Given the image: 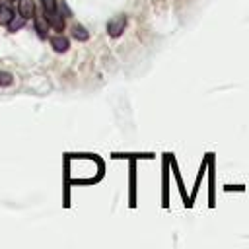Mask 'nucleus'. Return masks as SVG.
I'll use <instances>...</instances> for the list:
<instances>
[{
    "label": "nucleus",
    "mask_w": 249,
    "mask_h": 249,
    "mask_svg": "<svg viewBox=\"0 0 249 249\" xmlns=\"http://www.w3.org/2000/svg\"><path fill=\"white\" fill-rule=\"evenodd\" d=\"M126 27V16H115L109 23H107V31L111 37H119Z\"/></svg>",
    "instance_id": "1"
},
{
    "label": "nucleus",
    "mask_w": 249,
    "mask_h": 249,
    "mask_svg": "<svg viewBox=\"0 0 249 249\" xmlns=\"http://www.w3.org/2000/svg\"><path fill=\"white\" fill-rule=\"evenodd\" d=\"M18 12L25 19H31L35 16V0H18Z\"/></svg>",
    "instance_id": "2"
},
{
    "label": "nucleus",
    "mask_w": 249,
    "mask_h": 249,
    "mask_svg": "<svg viewBox=\"0 0 249 249\" xmlns=\"http://www.w3.org/2000/svg\"><path fill=\"white\" fill-rule=\"evenodd\" d=\"M33 19H35V29H37V33H39V37L41 39H45L47 37V33H49V21H47V18H45V14H37L35 12V16H33Z\"/></svg>",
    "instance_id": "3"
},
{
    "label": "nucleus",
    "mask_w": 249,
    "mask_h": 249,
    "mask_svg": "<svg viewBox=\"0 0 249 249\" xmlns=\"http://www.w3.org/2000/svg\"><path fill=\"white\" fill-rule=\"evenodd\" d=\"M45 18H47L49 25L54 27L56 31H62V29H64V18H62V14L58 12V8H56L54 12H51V14H45Z\"/></svg>",
    "instance_id": "4"
},
{
    "label": "nucleus",
    "mask_w": 249,
    "mask_h": 249,
    "mask_svg": "<svg viewBox=\"0 0 249 249\" xmlns=\"http://www.w3.org/2000/svg\"><path fill=\"white\" fill-rule=\"evenodd\" d=\"M51 47H53L56 53H66L68 47H70V43H68V39H66L64 35H53V37H51Z\"/></svg>",
    "instance_id": "5"
},
{
    "label": "nucleus",
    "mask_w": 249,
    "mask_h": 249,
    "mask_svg": "<svg viewBox=\"0 0 249 249\" xmlns=\"http://www.w3.org/2000/svg\"><path fill=\"white\" fill-rule=\"evenodd\" d=\"M25 21H27V19H25L21 14H19V16H16V14H14V16L10 18V21L6 23V27H8V33H16V31H19V29L25 25Z\"/></svg>",
    "instance_id": "6"
},
{
    "label": "nucleus",
    "mask_w": 249,
    "mask_h": 249,
    "mask_svg": "<svg viewBox=\"0 0 249 249\" xmlns=\"http://www.w3.org/2000/svg\"><path fill=\"white\" fill-rule=\"evenodd\" d=\"M14 16V8L10 4H0V25H6Z\"/></svg>",
    "instance_id": "7"
},
{
    "label": "nucleus",
    "mask_w": 249,
    "mask_h": 249,
    "mask_svg": "<svg viewBox=\"0 0 249 249\" xmlns=\"http://www.w3.org/2000/svg\"><path fill=\"white\" fill-rule=\"evenodd\" d=\"M72 37H74L76 41H88V39H89V33L86 31L84 25H74V27H72Z\"/></svg>",
    "instance_id": "8"
},
{
    "label": "nucleus",
    "mask_w": 249,
    "mask_h": 249,
    "mask_svg": "<svg viewBox=\"0 0 249 249\" xmlns=\"http://www.w3.org/2000/svg\"><path fill=\"white\" fill-rule=\"evenodd\" d=\"M12 84H14V76L10 72H6V70H0V86L2 88H8Z\"/></svg>",
    "instance_id": "9"
},
{
    "label": "nucleus",
    "mask_w": 249,
    "mask_h": 249,
    "mask_svg": "<svg viewBox=\"0 0 249 249\" xmlns=\"http://www.w3.org/2000/svg\"><path fill=\"white\" fill-rule=\"evenodd\" d=\"M41 6H43V14H51L58 8L56 0H41Z\"/></svg>",
    "instance_id": "10"
},
{
    "label": "nucleus",
    "mask_w": 249,
    "mask_h": 249,
    "mask_svg": "<svg viewBox=\"0 0 249 249\" xmlns=\"http://www.w3.org/2000/svg\"><path fill=\"white\" fill-rule=\"evenodd\" d=\"M12 2H18V0H12Z\"/></svg>",
    "instance_id": "11"
}]
</instances>
